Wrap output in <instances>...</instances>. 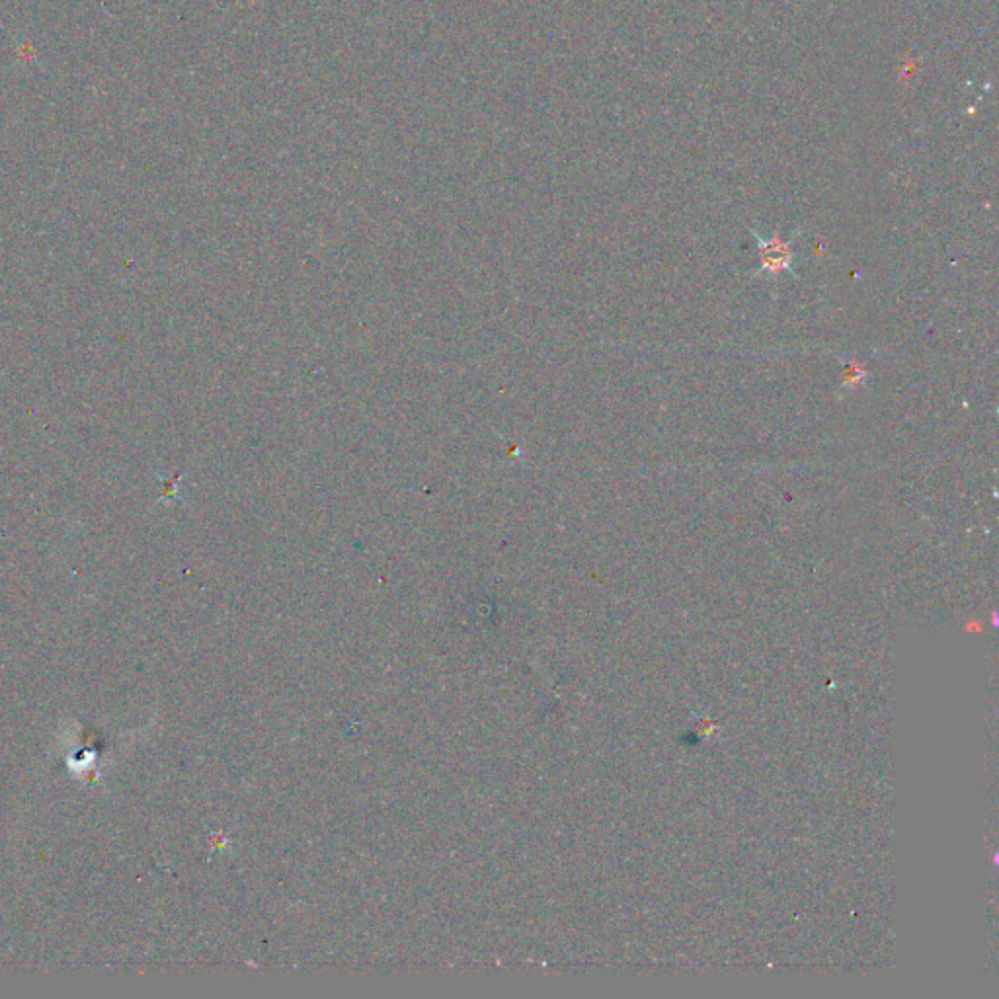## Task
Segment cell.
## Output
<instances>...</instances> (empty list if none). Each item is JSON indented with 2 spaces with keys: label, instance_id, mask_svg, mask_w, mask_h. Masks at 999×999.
<instances>
[{
  "label": "cell",
  "instance_id": "7a4b0ae2",
  "mask_svg": "<svg viewBox=\"0 0 999 999\" xmlns=\"http://www.w3.org/2000/svg\"><path fill=\"white\" fill-rule=\"evenodd\" d=\"M867 381V367L855 358L843 363V373H841V387L843 389H859Z\"/></svg>",
  "mask_w": 999,
  "mask_h": 999
},
{
  "label": "cell",
  "instance_id": "6da1fadb",
  "mask_svg": "<svg viewBox=\"0 0 999 999\" xmlns=\"http://www.w3.org/2000/svg\"><path fill=\"white\" fill-rule=\"evenodd\" d=\"M754 237L758 240V248H760L758 274L767 272L769 276H779L781 272H791L795 276V270H793L795 252H793L791 242H785L779 233H775L771 239H763L758 233H754Z\"/></svg>",
  "mask_w": 999,
  "mask_h": 999
}]
</instances>
